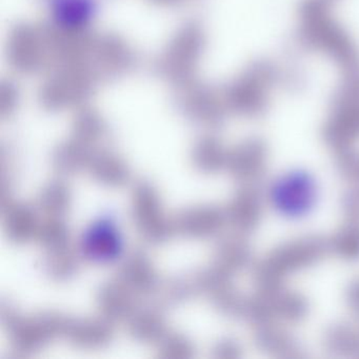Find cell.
<instances>
[{
  "label": "cell",
  "mask_w": 359,
  "mask_h": 359,
  "mask_svg": "<svg viewBox=\"0 0 359 359\" xmlns=\"http://www.w3.org/2000/svg\"><path fill=\"white\" fill-rule=\"evenodd\" d=\"M37 209L24 203H10L3 208L4 232L8 241L25 245L36 238L39 222Z\"/></svg>",
  "instance_id": "cell-11"
},
{
  "label": "cell",
  "mask_w": 359,
  "mask_h": 359,
  "mask_svg": "<svg viewBox=\"0 0 359 359\" xmlns=\"http://www.w3.org/2000/svg\"><path fill=\"white\" fill-rule=\"evenodd\" d=\"M130 337L142 344H157L168 333L167 321L156 309H136L128 318Z\"/></svg>",
  "instance_id": "cell-16"
},
{
  "label": "cell",
  "mask_w": 359,
  "mask_h": 359,
  "mask_svg": "<svg viewBox=\"0 0 359 359\" xmlns=\"http://www.w3.org/2000/svg\"><path fill=\"white\" fill-rule=\"evenodd\" d=\"M329 241L330 251L346 260L359 259V222L346 219Z\"/></svg>",
  "instance_id": "cell-22"
},
{
  "label": "cell",
  "mask_w": 359,
  "mask_h": 359,
  "mask_svg": "<svg viewBox=\"0 0 359 359\" xmlns=\"http://www.w3.org/2000/svg\"><path fill=\"white\" fill-rule=\"evenodd\" d=\"M175 233L188 238H211L226 224V211L215 205H196L182 210L173 219Z\"/></svg>",
  "instance_id": "cell-7"
},
{
  "label": "cell",
  "mask_w": 359,
  "mask_h": 359,
  "mask_svg": "<svg viewBox=\"0 0 359 359\" xmlns=\"http://www.w3.org/2000/svg\"><path fill=\"white\" fill-rule=\"evenodd\" d=\"M138 296L118 279L102 285L97 293V304L104 318L110 321L128 320L136 311Z\"/></svg>",
  "instance_id": "cell-13"
},
{
  "label": "cell",
  "mask_w": 359,
  "mask_h": 359,
  "mask_svg": "<svg viewBox=\"0 0 359 359\" xmlns=\"http://www.w3.org/2000/svg\"><path fill=\"white\" fill-rule=\"evenodd\" d=\"M94 149L73 138L70 142L60 144L53 154L52 165L62 174L79 173L88 170Z\"/></svg>",
  "instance_id": "cell-19"
},
{
  "label": "cell",
  "mask_w": 359,
  "mask_h": 359,
  "mask_svg": "<svg viewBox=\"0 0 359 359\" xmlns=\"http://www.w3.org/2000/svg\"><path fill=\"white\" fill-rule=\"evenodd\" d=\"M226 224L237 234L254 232L262 216V193L254 184H243L226 209Z\"/></svg>",
  "instance_id": "cell-9"
},
{
  "label": "cell",
  "mask_w": 359,
  "mask_h": 359,
  "mask_svg": "<svg viewBox=\"0 0 359 359\" xmlns=\"http://www.w3.org/2000/svg\"><path fill=\"white\" fill-rule=\"evenodd\" d=\"M229 150L217 138L207 136L201 138L193 147L191 163L197 171L214 174L226 169Z\"/></svg>",
  "instance_id": "cell-18"
},
{
  "label": "cell",
  "mask_w": 359,
  "mask_h": 359,
  "mask_svg": "<svg viewBox=\"0 0 359 359\" xmlns=\"http://www.w3.org/2000/svg\"><path fill=\"white\" fill-rule=\"evenodd\" d=\"M79 252L69 247L48 252L45 269L48 275L56 280H66L76 274L79 266Z\"/></svg>",
  "instance_id": "cell-23"
},
{
  "label": "cell",
  "mask_w": 359,
  "mask_h": 359,
  "mask_svg": "<svg viewBox=\"0 0 359 359\" xmlns=\"http://www.w3.org/2000/svg\"><path fill=\"white\" fill-rule=\"evenodd\" d=\"M241 346L231 339H224L218 342L214 348V356L217 358H234L241 356Z\"/></svg>",
  "instance_id": "cell-28"
},
{
  "label": "cell",
  "mask_w": 359,
  "mask_h": 359,
  "mask_svg": "<svg viewBox=\"0 0 359 359\" xmlns=\"http://www.w3.org/2000/svg\"><path fill=\"white\" fill-rule=\"evenodd\" d=\"M308 309V300L302 293L281 283L258 287L255 295L247 297L243 319L253 327L278 320L297 323L306 317Z\"/></svg>",
  "instance_id": "cell-2"
},
{
  "label": "cell",
  "mask_w": 359,
  "mask_h": 359,
  "mask_svg": "<svg viewBox=\"0 0 359 359\" xmlns=\"http://www.w3.org/2000/svg\"><path fill=\"white\" fill-rule=\"evenodd\" d=\"M104 126L94 115L81 117L74 126V140L92 147L102 138Z\"/></svg>",
  "instance_id": "cell-26"
},
{
  "label": "cell",
  "mask_w": 359,
  "mask_h": 359,
  "mask_svg": "<svg viewBox=\"0 0 359 359\" xmlns=\"http://www.w3.org/2000/svg\"><path fill=\"white\" fill-rule=\"evenodd\" d=\"M254 340L260 350L269 354L287 358L302 356V348L298 340L287 330L277 325V321L255 325Z\"/></svg>",
  "instance_id": "cell-14"
},
{
  "label": "cell",
  "mask_w": 359,
  "mask_h": 359,
  "mask_svg": "<svg viewBox=\"0 0 359 359\" xmlns=\"http://www.w3.org/2000/svg\"><path fill=\"white\" fill-rule=\"evenodd\" d=\"M318 187L312 174L304 170H291L275 178L269 189L273 209L283 217L308 215L316 205Z\"/></svg>",
  "instance_id": "cell-3"
},
{
  "label": "cell",
  "mask_w": 359,
  "mask_h": 359,
  "mask_svg": "<svg viewBox=\"0 0 359 359\" xmlns=\"http://www.w3.org/2000/svg\"><path fill=\"white\" fill-rule=\"evenodd\" d=\"M88 171L96 182L112 188L123 186L131 177L127 161L116 153L104 149H94Z\"/></svg>",
  "instance_id": "cell-15"
},
{
  "label": "cell",
  "mask_w": 359,
  "mask_h": 359,
  "mask_svg": "<svg viewBox=\"0 0 359 359\" xmlns=\"http://www.w3.org/2000/svg\"><path fill=\"white\" fill-rule=\"evenodd\" d=\"M156 344L158 356L161 358H190L194 354L192 341L184 334L168 332Z\"/></svg>",
  "instance_id": "cell-25"
},
{
  "label": "cell",
  "mask_w": 359,
  "mask_h": 359,
  "mask_svg": "<svg viewBox=\"0 0 359 359\" xmlns=\"http://www.w3.org/2000/svg\"><path fill=\"white\" fill-rule=\"evenodd\" d=\"M123 238L115 224L100 220L83 232L79 241V254L94 264H110L123 252Z\"/></svg>",
  "instance_id": "cell-8"
},
{
  "label": "cell",
  "mask_w": 359,
  "mask_h": 359,
  "mask_svg": "<svg viewBox=\"0 0 359 359\" xmlns=\"http://www.w3.org/2000/svg\"><path fill=\"white\" fill-rule=\"evenodd\" d=\"M35 241L47 252L69 247L71 241L70 229L62 217H48L41 222Z\"/></svg>",
  "instance_id": "cell-24"
},
{
  "label": "cell",
  "mask_w": 359,
  "mask_h": 359,
  "mask_svg": "<svg viewBox=\"0 0 359 359\" xmlns=\"http://www.w3.org/2000/svg\"><path fill=\"white\" fill-rule=\"evenodd\" d=\"M341 207L346 219L359 222V184L344 193Z\"/></svg>",
  "instance_id": "cell-27"
},
{
  "label": "cell",
  "mask_w": 359,
  "mask_h": 359,
  "mask_svg": "<svg viewBox=\"0 0 359 359\" xmlns=\"http://www.w3.org/2000/svg\"><path fill=\"white\" fill-rule=\"evenodd\" d=\"M323 342L332 354L359 356V332L346 323H334L327 327Z\"/></svg>",
  "instance_id": "cell-21"
},
{
  "label": "cell",
  "mask_w": 359,
  "mask_h": 359,
  "mask_svg": "<svg viewBox=\"0 0 359 359\" xmlns=\"http://www.w3.org/2000/svg\"><path fill=\"white\" fill-rule=\"evenodd\" d=\"M131 211L134 224L147 243L161 245L175 233L173 219L165 216L161 194L150 182H140L134 187Z\"/></svg>",
  "instance_id": "cell-4"
},
{
  "label": "cell",
  "mask_w": 359,
  "mask_h": 359,
  "mask_svg": "<svg viewBox=\"0 0 359 359\" xmlns=\"http://www.w3.org/2000/svg\"><path fill=\"white\" fill-rule=\"evenodd\" d=\"M212 264L233 276L250 266L252 252L249 243L241 234H237L220 241L214 252Z\"/></svg>",
  "instance_id": "cell-17"
},
{
  "label": "cell",
  "mask_w": 359,
  "mask_h": 359,
  "mask_svg": "<svg viewBox=\"0 0 359 359\" xmlns=\"http://www.w3.org/2000/svg\"><path fill=\"white\" fill-rule=\"evenodd\" d=\"M266 142L250 138L229 150L226 170L243 184H254L264 176L268 163Z\"/></svg>",
  "instance_id": "cell-6"
},
{
  "label": "cell",
  "mask_w": 359,
  "mask_h": 359,
  "mask_svg": "<svg viewBox=\"0 0 359 359\" xmlns=\"http://www.w3.org/2000/svg\"><path fill=\"white\" fill-rule=\"evenodd\" d=\"M117 279L137 296L149 295L158 287L156 270L150 258L142 252H134L126 258Z\"/></svg>",
  "instance_id": "cell-12"
},
{
  "label": "cell",
  "mask_w": 359,
  "mask_h": 359,
  "mask_svg": "<svg viewBox=\"0 0 359 359\" xmlns=\"http://www.w3.org/2000/svg\"><path fill=\"white\" fill-rule=\"evenodd\" d=\"M330 252L329 241L320 236L300 237L273 250L254 269L258 287L281 285L290 274L317 264Z\"/></svg>",
  "instance_id": "cell-1"
},
{
  "label": "cell",
  "mask_w": 359,
  "mask_h": 359,
  "mask_svg": "<svg viewBox=\"0 0 359 359\" xmlns=\"http://www.w3.org/2000/svg\"><path fill=\"white\" fill-rule=\"evenodd\" d=\"M65 339L81 348H102L110 344L113 338V327L109 319L102 317L67 319Z\"/></svg>",
  "instance_id": "cell-10"
},
{
  "label": "cell",
  "mask_w": 359,
  "mask_h": 359,
  "mask_svg": "<svg viewBox=\"0 0 359 359\" xmlns=\"http://www.w3.org/2000/svg\"><path fill=\"white\" fill-rule=\"evenodd\" d=\"M68 317L55 312H43L33 316H18L8 327L14 350L32 354L64 336Z\"/></svg>",
  "instance_id": "cell-5"
},
{
  "label": "cell",
  "mask_w": 359,
  "mask_h": 359,
  "mask_svg": "<svg viewBox=\"0 0 359 359\" xmlns=\"http://www.w3.org/2000/svg\"><path fill=\"white\" fill-rule=\"evenodd\" d=\"M72 194L68 184L53 180L46 184L36 199V209L48 217H62L70 209Z\"/></svg>",
  "instance_id": "cell-20"
},
{
  "label": "cell",
  "mask_w": 359,
  "mask_h": 359,
  "mask_svg": "<svg viewBox=\"0 0 359 359\" xmlns=\"http://www.w3.org/2000/svg\"><path fill=\"white\" fill-rule=\"evenodd\" d=\"M346 300L351 309L359 316V279L351 283L346 292Z\"/></svg>",
  "instance_id": "cell-29"
}]
</instances>
